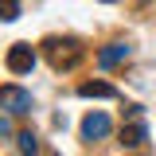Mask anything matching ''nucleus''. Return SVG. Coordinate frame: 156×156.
<instances>
[{
  "mask_svg": "<svg viewBox=\"0 0 156 156\" xmlns=\"http://www.w3.org/2000/svg\"><path fill=\"white\" fill-rule=\"evenodd\" d=\"M105 4H113V0H105Z\"/></svg>",
  "mask_w": 156,
  "mask_h": 156,
  "instance_id": "nucleus-11",
  "label": "nucleus"
},
{
  "mask_svg": "<svg viewBox=\"0 0 156 156\" xmlns=\"http://www.w3.org/2000/svg\"><path fill=\"white\" fill-rule=\"evenodd\" d=\"M0 109H8V113H31V94L27 90H20V86H0Z\"/></svg>",
  "mask_w": 156,
  "mask_h": 156,
  "instance_id": "nucleus-2",
  "label": "nucleus"
},
{
  "mask_svg": "<svg viewBox=\"0 0 156 156\" xmlns=\"http://www.w3.org/2000/svg\"><path fill=\"white\" fill-rule=\"evenodd\" d=\"M4 62H8V70H12V74H27V70L35 66V51H31V43H12Z\"/></svg>",
  "mask_w": 156,
  "mask_h": 156,
  "instance_id": "nucleus-3",
  "label": "nucleus"
},
{
  "mask_svg": "<svg viewBox=\"0 0 156 156\" xmlns=\"http://www.w3.org/2000/svg\"><path fill=\"white\" fill-rule=\"evenodd\" d=\"M43 55H47V62H51L55 70H74L78 62H82V43H78V39L51 35L47 43H43Z\"/></svg>",
  "mask_w": 156,
  "mask_h": 156,
  "instance_id": "nucleus-1",
  "label": "nucleus"
},
{
  "mask_svg": "<svg viewBox=\"0 0 156 156\" xmlns=\"http://www.w3.org/2000/svg\"><path fill=\"white\" fill-rule=\"evenodd\" d=\"M16 140H20V152H23V156H35V152H39V136L31 133V129H23Z\"/></svg>",
  "mask_w": 156,
  "mask_h": 156,
  "instance_id": "nucleus-8",
  "label": "nucleus"
},
{
  "mask_svg": "<svg viewBox=\"0 0 156 156\" xmlns=\"http://www.w3.org/2000/svg\"><path fill=\"white\" fill-rule=\"evenodd\" d=\"M109 129H113V121L105 113H86V121H82V140H101V136H109Z\"/></svg>",
  "mask_w": 156,
  "mask_h": 156,
  "instance_id": "nucleus-4",
  "label": "nucleus"
},
{
  "mask_svg": "<svg viewBox=\"0 0 156 156\" xmlns=\"http://www.w3.org/2000/svg\"><path fill=\"white\" fill-rule=\"evenodd\" d=\"M78 94H82V98H117V90L109 86V82H82Z\"/></svg>",
  "mask_w": 156,
  "mask_h": 156,
  "instance_id": "nucleus-7",
  "label": "nucleus"
},
{
  "mask_svg": "<svg viewBox=\"0 0 156 156\" xmlns=\"http://www.w3.org/2000/svg\"><path fill=\"white\" fill-rule=\"evenodd\" d=\"M125 58H129V47H125V43H109V47H101V51H98V66H101V70H109V66L125 62Z\"/></svg>",
  "mask_w": 156,
  "mask_h": 156,
  "instance_id": "nucleus-5",
  "label": "nucleus"
},
{
  "mask_svg": "<svg viewBox=\"0 0 156 156\" xmlns=\"http://www.w3.org/2000/svg\"><path fill=\"white\" fill-rule=\"evenodd\" d=\"M0 20H4V23L20 20V0H0Z\"/></svg>",
  "mask_w": 156,
  "mask_h": 156,
  "instance_id": "nucleus-9",
  "label": "nucleus"
},
{
  "mask_svg": "<svg viewBox=\"0 0 156 156\" xmlns=\"http://www.w3.org/2000/svg\"><path fill=\"white\" fill-rule=\"evenodd\" d=\"M144 140H148V125L144 121H129L121 129V144H129V148H140Z\"/></svg>",
  "mask_w": 156,
  "mask_h": 156,
  "instance_id": "nucleus-6",
  "label": "nucleus"
},
{
  "mask_svg": "<svg viewBox=\"0 0 156 156\" xmlns=\"http://www.w3.org/2000/svg\"><path fill=\"white\" fill-rule=\"evenodd\" d=\"M0 136H12V121L8 117H0Z\"/></svg>",
  "mask_w": 156,
  "mask_h": 156,
  "instance_id": "nucleus-10",
  "label": "nucleus"
}]
</instances>
